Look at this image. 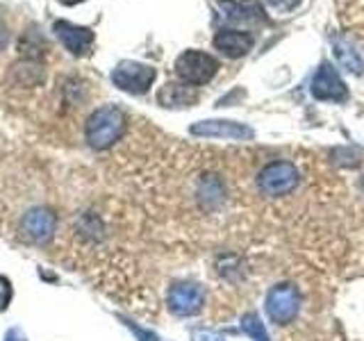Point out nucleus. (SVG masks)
<instances>
[{
  "label": "nucleus",
  "instance_id": "obj_11",
  "mask_svg": "<svg viewBox=\"0 0 364 341\" xmlns=\"http://www.w3.org/2000/svg\"><path fill=\"white\" fill-rule=\"evenodd\" d=\"M214 45L216 50H221L225 57H237L246 55L250 48L255 45V37L250 32H239V30H221L219 34L214 37Z\"/></svg>",
  "mask_w": 364,
  "mask_h": 341
},
{
  "label": "nucleus",
  "instance_id": "obj_15",
  "mask_svg": "<svg viewBox=\"0 0 364 341\" xmlns=\"http://www.w3.org/2000/svg\"><path fill=\"white\" fill-rule=\"evenodd\" d=\"M239 325H242V332H246L248 337H253L255 341H269V332L264 323H262L259 314L255 312H248L242 316V321H239Z\"/></svg>",
  "mask_w": 364,
  "mask_h": 341
},
{
  "label": "nucleus",
  "instance_id": "obj_14",
  "mask_svg": "<svg viewBox=\"0 0 364 341\" xmlns=\"http://www.w3.org/2000/svg\"><path fill=\"white\" fill-rule=\"evenodd\" d=\"M157 100L162 107H189L198 100V94L191 87H182V85H173L168 82L159 89Z\"/></svg>",
  "mask_w": 364,
  "mask_h": 341
},
{
  "label": "nucleus",
  "instance_id": "obj_20",
  "mask_svg": "<svg viewBox=\"0 0 364 341\" xmlns=\"http://www.w3.org/2000/svg\"><path fill=\"white\" fill-rule=\"evenodd\" d=\"M62 5H66V7H73V5H77V3H82V0H60Z\"/></svg>",
  "mask_w": 364,
  "mask_h": 341
},
{
  "label": "nucleus",
  "instance_id": "obj_7",
  "mask_svg": "<svg viewBox=\"0 0 364 341\" xmlns=\"http://www.w3.org/2000/svg\"><path fill=\"white\" fill-rule=\"evenodd\" d=\"M312 96L316 100H333V102H344L348 98V89L344 80L337 75V71L330 64L318 66L316 75L312 77Z\"/></svg>",
  "mask_w": 364,
  "mask_h": 341
},
{
  "label": "nucleus",
  "instance_id": "obj_10",
  "mask_svg": "<svg viewBox=\"0 0 364 341\" xmlns=\"http://www.w3.org/2000/svg\"><path fill=\"white\" fill-rule=\"evenodd\" d=\"M55 214L50 210H30L21 221V230L32 242H48L55 232Z\"/></svg>",
  "mask_w": 364,
  "mask_h": 341
},
{
  "label": "nucleus",
  "instance_id": "obj_13",
  "mask_svg": "<svg viewBox=\"0 0 364 341\" xmlns=\"http://www.w3.org/2000/svg\"><path fill=\"white\" fill-rule=\"evenodd\" d=\"M333 50H335L339 66L346 68L348 73L360 75L364 71V60H362L360 50L350 43L348 37H344V34H335L333 37Z\"/></svg>",
  "mask_w": 364,
  "mask_h": 341
},
{
  "label": "nucleus",
  "instance_id": "obj_2",
  "mask_svg": "<svg viewBox=\"0 0 364 341\" xmlns=\"http://www.w3.org/2000/svg\"><path fill=\"white\" fill-rule=\"evenodd\" d=\"M301 182V173L291 162H271L259 170L257 187L264 196L278 198L291 193Z\"/></svg>",
  "mask_w": 364,
  "mask_h": 341
},
{
  "label": "nucleus",
  "instance_id": "obj_1",
  "mask_svg": "<svg viewBox=\"0 0 364 341\" xmlns=\"http://www.w3.org/2000/svg\"><path fill=\"white\" fill-rule=\"evenodd\" d=\"M87 141L96 151H105V148L117 144L125 132V114L114 105L98 107L87 121Z\"/></svg>",
  "mask_w": 364,
  "mask_h": 341
},
{
  "label": "nucleus",
  "instance_id": "obj_5",
  "mask_svg": "<svg viewBox=\"0 0 364 341\" xmlns=\"http://www.w3.org/2000/svg\"><path fill=\"white\" fill-rule=\"evenodd\" d=\"M155 75L157 73H155L153 66H146V64H139V62H121L112 71V82L121 91L141 96L155 82Z\"/></svg>",
  "mask_w": 364,
  "mask_h": 341
},
{
  "label": "nucleus",
  "instance_id": "obj_8",
  "mask_svg": "<svg viewBox=\"0 0 364 341\" xmlns=\"http://www.w3.org/2000/svg\"><path fill=\"white\" fill-rule=\"evenodd\" d=\"M53 32L55 37L62 41L64 48L71 53V55H87L91 50V45H94V32L89 28H82V26H73V23L68 21H55L53 23Z\"/></svg>",
  "mask_w": 364,
  "mask_h": 341
},
{
  "label": "nucleus",
  "instance_id": "obj_19",
  "mask_svg": "<svg viewBox=\"0 0 364 341\" xmlns=\"http://www.w3.org/2000/svg\"><path fill=\"white\" fill-rule=\"evenodd\" d=\"M5 341H23V337L16 332V330H9L7 337H5Z\"/></svg>",
  "mask_w": 364,
  "mask_h": 341
},
{
  "label": "nucleus",
  "instance_id": "obj_6",
  "mask_svg": "<svg viewBox=\"0 0 364 341\" xmlns=\"http://www.w3.org/2000/svg\"><path fill=\"white\" fill-rule=\"evenodd\" d=\"M166 303L176 316H196L205 307V291L196 282H178L168 289Z\"/></svg>",
  "mask_w": 364,
  "mask_h": 341
},
{
  "label": "nucleus",
  "instance_id": "obj_21",
  "mask_svg": "<svg viewBox=\"0 0 364 341\" xmlns=\"http://www.w3.org/2000/svg\"><path fill=\"white\" fill-rule=\"evenodd\" d=\"M362 191H364V178H362Z\"/></svg>",
  "mask_w": 364,
  "mask_h": 341
},
{
  "label": "nucleus",
  "instance_id": "obj_16",
  "mask_svg": "<svg viewBox=\"0 0 364 341\" xmlns=\"http://www.w3.org/2000/svg\"><path fill=\"white\" fill-rule=\"evenodd\" d=\"M191 341H225L221 335L212 332V330H193Z\"/></svg>",
  "mask_w": 364,
  "mask_h": 341
},
{
  "label": "nucleus",
  "instance_id": "obj_17",
  "mask_svg": "<svg viewBox=\"0 0 364 341\" xmlns=\"http://www.w3.org/2000/svg\"><path fill=\"white\" fill-rule=\"evenodd\" d=\"M269 5L278 7V9H291L296 5V0H267Z\"/></svg>",
  "mask_w": 364,
  "mask_h": 341
},
{
  "label": "nucleus",
  "instance_id": "obj_3",
  "mask_svg": "<svg viewBox=\"0 0 364 341\" xmlns=\"http://www.w3.org/2000/svg\"><path fill=\"white\" fill-rule=\"evenodd\" d=\"M301 312L299 289L289 282L276 284L267 296V314L276 325H289Z\"/></svg>",
  "mask_w": 364,
  "mask_h": 341
},
{
  "label": "nucleus",
  "instance_id": "obj_9",
  "mask_svg": "<svg viewBox=\"0 0 364 341\" xmlns=\"http://www.w3.org/2000/svg\"><path fill=\"white\" fill-rule=\"evenodd\" d=\"M196 136H212V139H253V130L237 121H198L189 128Z\"/></svg>",
  "mask_w": 364,
  "mask_h": 341
},
{
  "label": "nucleus",
  "instance_id": "obj_12",
  "mask_svg": "<svg viewBox=\"0 0 364 341\" xmlns=\"http://www.w3.org/2000/svg\"><path fill=\"white\" fill-rule=\"evenodd\" d=\"M7 80L11 87H39L46 80V68L37 60H21L9 66Z\"/></svg>",
  "mask_w": 364,
  "mask_h": 341
},
{
  "label": "nucleus",
  "instance_id": "obj_4",
  "mask_svg": "<svg viewBox=\"0 0 364 341\" xmlns=\"http://www.w3.org/2000/svg\"><path fill=\"white\" fill-rule=\"evenodd\" d=\"M219 71V62L200 50H187L176 60V73L187 85H208Z\"/></svg>",
  "mask_w": 364,
  "mask_h": 341
},
{
  "label": "nucleus",
  "instance_id": "obj_18",
  "mask_svg": "<svg viewBox=\"0 0 364 341\" xmlns=\"http://www.w3.org/2000/svg\"><path fill=\"white\" fill-rule=\"evenodd\" d=\"M7 43H9V32L5 30L3 23H0V53L7 48Z\"/></svg>",
  "mask_w": 364,
  "mask_h": 341
}]
</instances>
